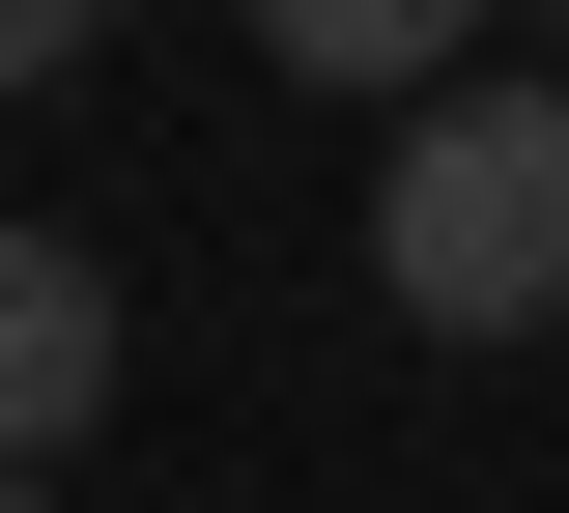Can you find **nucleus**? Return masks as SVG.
<instances>
[{"mask_svg":"<svg viewBox=\"0 0 569 513\" xmlns=\"http://www.w3.org/2000/svg\"><path fill=\"white\" fill-rule=\"evenodd\" d=\"M114 428V257L86 228H0V485H58Z\"/></svg>","mask_w":569,"mask_h":513,"instance_id":"f03ea898","label":"nucleus"},{"mask_svg":"<svg viewBox=\"0 0 569 513\" xmlns=\"http://www.w3.org/2000/svg\"><path fill=\"white\" fill-rule=\"evenodd\" d=\"M0 513H58V485H0Z\"/></svg>","mask_w":569,"mask_h":513,"instance_id":"39448f33","label":"nucleus"},{"mask_svg":"<svg viewBox=\"0 0 569 513\" xmlns=\"http://www.w3.org/2000/svg\"><path fill=\"white\" fill-rule=\"evenodd\" d=\"M370 286H399V343H541L569 314V86H427L370 144Z\"/></svg>","mask_w":569,"mask_h":513,"instance_id":"f257e3e1","label":"nucleus"},{"mask_svg":"<svg viewBox=\"0 0 569 513\" xmlns=\"http://www.w3.org/2000/svg\"><path fill=\"white\" fill-rule=\"evenodd\" d=\"M456 29H485V0H257V58H284V86H370V115H427Z\"/></svg>","mask_w":569,"mask_h":513,"instance_id":"7ed1b4c3","label":"nucleus"},{"mask_svg":"<svg viewBox=\"0 0 569 513\" xmlns=\"http://www.w3.org/2000/svg\"><path fill=\"white\" fill-rule=\"evenodd\" d=\"M86 29H114V0H0V86H58V58H86Z\"/></svg>","mask_w":569,"mask_h":513,"instance_id":"20e7f679","label":"nucleus"}]
</instances>
